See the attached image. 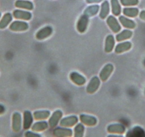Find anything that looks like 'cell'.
Instances as JSON below:
<instances>
[{
  "label": "cell",
  "instance_id": "cell-1",
  "mask_svg": "<svg viewBox=\"0 0 145 137\" xmlns=\"http://www.w3.org/2000/svg\"><path fill=\"white\" fill-rule=\"evenodd\" d=\"M114 71V67L112 64H107L102 68L100 72V79L103 82H105L110 76Z\"/></svg>",
  "mask_w": 145,
  "mask_h": 137
},
{
  "label": "cell",
  "instance_id": "cell-2",
  "mask_svg": "<svg viewBox=\"0 0 145 137\" xmlns=\"http://www.w3.org/2000/svg\"><path fill=\"white\" fill-rule=\"evenodd\" d=\"M100 86V79L97 76H93L88 83V84L87 88H86V92H87L88 94H93L95 93L98 90Z\"/></svg>",
  "mask_w": 145,
  "mask_h": 137
},
{
  "label": "cell",
  "instance_id": "cell-3",
  "mask_svg": "<svg viewBox=\"0 0 145 137\" xmlns=\"http://www.w3.org/2000/svg\"><path fill=\"white\" fill-rule=\"evenodd\" d=\"M89 24V17L86 16L85 14H83L80 16L79 19L77 22V24H76V29L77 31L80 33L83 34L86 32L88 29V26Z\"/></svg>",
  "mask_w": 145,
  "mask_h": 137
},
{
  "label": "cell",
  "instance_id": "cell-4",
  "mask_svg": "<svg viewBox=\"0 0 145 137\" xmlns=\"http://www.w3.org/2000/svg\"><path fill=\"white\" fill-rule=\"evenodd\" d=\"M53 28L50 26H44L36 32V38L38 40H44L47 39L52 34Z\"/></svg>",
  "mask_w": 145,
  "mask_h": 137
},
{
  "label": "cell",
  "instance_id": "cell-5",
  "mask_svg": "<svg viewBox=\"0 0 145 137\" xmlns=\"http://www.w3.org/2000/svg\"><path fill=\"white\" fill-rule=\"evenodd\" d=\"M29 29V24L25 22L15 21L9 26V29L13 32H24Z\"/></svg>",
  "mask_w": 145,
  "mask_h": 137
},
{
  "label": "cell",
  "instance_id": "cell-6",
  "mask_svg": "<svg viewBox=\"0 0 145 137\" xmlns=\"http://www.w3.org/2000/svg\"><path fill=\"white\" fill-rule=\"evenodd\" d=\"M70 79L72 83L77 86H83L86 83V79L80 74L76 72H72L70 74Z\"/></svg>",
  "mask_w": 145,
  "mask_h": 137
},
{
  "label": "cell",
  "instance_id": "cell-7",
  "mask_svg": "<svg viewBox=\"0 0 145 137\" xmlns=\"http://www.w3.org/2000/svg\"><path fill=\"white\" fill-rule=\"evenodd\" d=\"M107 24L110 29L114 33H118L121 30V26L118 21L114 16H109L107 19Z\"/></svg>",
  "mask_w": 145,
  "mask_h": 137
},
{
  "label": "cell",
  "instance_id": "cell-8",
  "mask_svg": "<svg viewBox=\"0 0 145 137\" xmlns=\"http://www.w3.org/2000/svg\"><path fill=\"white\" fill-rule=\"evenodd\" d=\"M22 128V115L19 112H14L12 116V129L19 132Z\"/></svg>",
  "mask_w": 145,
  "mask_h": 137
},
{
  "label": "cell",
  "instance_id": "cell-9",
  "mask_svg": "<svg viewBox=\"0 0 145 137\" xmlns=\"http://www.w3.org/2000/svg\"><path fill=\"white\" fill-rule=\"evenodd\" d=\"M78 121V119L76 116H70L65 117L60 121V125L63 127H71L76 125Z\"/></svg>",
  "mask_w": 145,
  "mask_h": 137
},
{
  "label": "cell",
  "instance_id": "cell-10",
  "mask_svg": "<svg viewBox=\"0 0 145 137\" xmlns=\"http://www.w3.org/2000/svg\"><path fill=\"white\" fill-rule=\"evenodd\" d=\"M13 16L16 19L26 21L30 20L32 17V14L31 12H27V11L19 10V9H16V10L14 11Z\"/></svg>",
  "mask_w": 145,
  "mask_h": 137
},
{
  "label": "cell",
  "instance_id": "cell-11",
  "mask_svg": "<svg viewBox=\"0 0 145 137\" xmlns=\"http://www.w3.org/2000/svg\"><path fill=\"white\" fill-rule=\"evenodd\" d=\"M80 120L83 124L88 126H95L97 123V120L95 117L92 116L86 115V114H80Z\"/></svg>",
  "mask_w": 145,
  "mask_h": 137
},
{
  "label": "cell",
  "instance_id": "cell-12",
  "mask_svg": "<svg viewBox=\"0 0 145 137\" xmlns=\"http://www.w3.org/2000/svg\"><path fill=\"white\" fill-rule=\"evenodd\" d=\"M54 135L56 137H71L72 135V131L69 128L58 127L54 129Z\"/></svg>",
  "mask_w": 145,
  "mask_h": 137
},
{
  "label": "cell",
  "instance_id": "cell-13",
  "mask_svg": "<svg viewBox=\"0 0 145 137\" xmlns=\"http://www.w3.org/2000/svg\"><path fill=\"white\" fill-rule=\"evenodd\" d=\"M63 116L62 111H60V110H57V111H54L53 113V114L51 115V117H50V119L48 121L49 123V126L51 128H54L56 127V126H57L58 121H60V119H61Z\"/></svg>",
  "mask_w": 145,
  "mask_h": 137
},
{
  "label": "cell",
  "instance_id": "cell-14",
  "mask_svg": "<svg viewBox=\"0 0 145 137\" xmlns=\"http://www.w3.org/2000/svg\"><path fill=\"white\" fill-rule=\"evenodd\" d=\"M107 131L111 134H123L125 131V127L122 124H114L109 125L107 127Z\"/></svg>",
  "mask_w": 145,
  "mask_h": 137
},
{
  "label": "cell",
  "instance_id": "cell-15",
  "mask_svg": "<svg viewBox=\"0 0 145 137\" xmlns=\"http://www.w3.org/2000/svg\"><path fill=\"white\" fill-rule=\"evenodd\" d=\"M115 45V40L113 35H108L105 39V51L106 53H110L113 50Z\"/></svg>",
  "mask_w": 145,
  "mask_h": 137
},
{
  "label": "cell",
  "instance_id": "cell-16",
  "mask_svg": "<svg viewBox=\"0 0 145 137\" xmlns=\"http://www.w3.org/2000/svg\"><path fill=\"white\" fill-rule=\"evenodd\" d=\"M15 7L19 9H26V10L31 11L33 9V4L30 1L26 0H17L15 2Z\"/></svg>",
  "mask_w": 145,
  "mask_h": 137
},
{
  "label": "cell",
  "instance_id": "cell-17",
  "mask_svg": "<svg viewBox=\"0 0 145 137\" xmlns=\"http://www.w3.org/2000/svg\"><path fill=\"white\" fill-rule=\"evenodd\" d=\"M132 43L130 41H125V42L118 44L115 47V51L116 54H122V53L127 51L132 48Z\"/></svg>",
  "mask_w": 145,
  "mask_h": 137
},
{
  "label": "cell",
  "instance_id": "cell-18",
  "mask_svg": "<svg viewBox=\"0 0 145 137\" xmlns=\"http://www.w3.org/2000/svg\"><path fill=\"white\" fill-rule=\"evenodd\" d=\"M33 123V116L31 111H25L24 112V129H29L32 125Z\"/></svg>",
  "mask_w": 145,
  "mask_h": 137
},
{
  "label": "cell",
  "instance_id": "cell-19",
  "mask_svg": "<svg viewBox=\"0 0 145 137\" xmlns=\"http://www.w3.org/2000/svg\"><path fill=\"white\" fill-rule=\"evenodd\" d=\"M119 21L121 23V24L124 26V27L127 28V29H135L136 26V24L132 19H129L128 18L125 17L124 16H120Z\"/></svg>",
  "mask_w": 145,
  "mask_h": 137
},
{
  "label": "cell",
  "instance_id": "cell-20",
  "mask_svg": "<svg viewBox=\"0 0 145 137\" xmlns=\"http://www.w3.org/2000/svg\"><path fill=\"white\" fill-rule=\"evenodd\" d=\"M133 32L129 29H125L116 35V40L118 41H122L124 40H129L132 37Z\"/></svg>",
  "mask_w": 145,
  "mask_h": 137
},
{
  "label": "cell",
  "instance_id": "cell-21",
  "mask_svg": "<svg viewBox=\"0 0 145 137\" xmlns=\"http://www.w3.org/2000/svg\"><path fill=\"white\" fill-rule=\"evenodd\" d=\"M109 13H110V4L107 1H104L101 5V9L99 16L100 19H105L108 16Z\"/></svg>",
  "mask_w": 145,
  "mask_h": 137
},
{
  "label": "cell",
  "instance_id": "cell-22",
  "mask_svg": "<svg viewBox=\"0 0 145 137\" xmlns=\"http://www.w3.org/2000/svg\"><path fill=\"white\" fill-rule=\"evenodd\" d=\"M99 10H100V6L99 5H92V6H89L85 9L83 14L87 16L88 17H91V16H95L98 13Z\"/></svg>",
  "mask_w": 145,
  "mask_h": 137
},
{
  "label": "cell",
  "instance_id": "cell-23",
  "mask_svg": "<svg viewBox=\"0 0 145 137\" xmlns=\"http://www.w3.org/2000/svg\"><path fill=\"white\" fill-rule=\"evenodd\" d=\"M111 9H112V13L114 16H120L122 12V8H121L120 2L118 0H111Z\"/></svg>",
  "mask_w": 145,
  "mask_h": 137
},
{
  "label": "cell",
  "instance_id": "cell-24",
  "mask_svg": "<svg viewBox=\"0 0 145 137\" xmlns=\"http://www.w3.org/2000/svg\"><path fill=\"white\" fill-rule=\"evenodd\" d=\"M12 15L10 13H6L0 20V29H4L12 22Z\"/></svg>",
  "mask_w": 145,
  "mask_h": 137
},
{
  "label": "cell",
  "instance_id": "cell-25",
  "mask_svg": "<svg viewBox=\"0 0 145 137\" xmlns=\"http://www.w3.org/2000/svg\"><path fill=\"white\" fill-rule=\"evenodd\" d=\"M124 15L128 17L135 18L137 16H138L139 13V11L138 8L136 7H126L122 11Z\"/></svg>",
  "mask_w": 145,
  "mask_h": 137
},
{
  "label": "cell",
  "instance_id": "cell-26",
  "mask_svg": "<svg viewBox=\"0 0 145 137\" xmlns=\"http://www.w3.org/2000/svg\"><path fill=\"white\" fill-rule=\"evenodd\" d=\"M48 123L45 121H38V122L35 123L31 126L32 131H45L48 128Z\"/></svg>",
  "mask_w": 145,
  "mask_h": 137
},
{
  "label": "cell",
  "instance_id": "cell-27",
  "mask_svg": "<svg viewBox=\"0 0 145 137\" xmlns=\"http://www.w3.org/2000/svg\"><path fill=\"white\" fill-rule=\"evenodd\" d=\"M51 112L47 110L44 111H36L33 113V117L36 120H45L49 117Z\"/></svg>",
  "mask_w": 145,
  "mask_h": 137
},
{
  "label": "cell",
  "instance_id": "cell-28",
  "mask_svg": "<svg viewBox=\"0 0 145 137\" xmlns=\"http://www.w3.org/2000/svg\"><path fill=\"white\" fill-rule=\"evenodd\" d=\"M85 128L82 124H78L74 128V137H83Z\"/></svg>",
  "mask_w": 145,
  "mask_h": 137
},
{
  "label": "cell",
  "instance_id": "cell-29",
  "mask_svg": "<svg viewBox=\"0 0 145 137\" xmlns=\"http://www.w3.org/2000/svg\"><path fill=\"white\" fill-rule=\"evenodd\" d=\"M132 133L135 137H145V131L139 126H135L132 129Z\"/></svg>",
  "mask_w": 145,
  "mask_h": 137
},
{
  "label": "cell",
  "instance_id": "cell-30",
  "mask_svg": "<svg viewBox=\"0 0 145 137\" xmlns=\"http://www.w3.org/2000/svg\"><path fill=\"white\" fill-rule=\"evenodd\" d=\"M122 6H136L139 4V0H120Z\"/></svg>",
  "mask_w": 145,
  "mask_h": 137
},
{
  "label": "cell",
  "instance_id": "cell-31",
  "mask_svg": "<svg viewBox=\"0 0 145 137\" xmlns=\"http://www.w3.org/2000/svg\"><path fill=\"white\" fill-rule=\"evenodd\" d=\"M25 137H41V135L38 134H36V133H33L32 131H26L24 134Z\"/></svg>",
  "mask_w": 145,
  "mask_h": 137
},
{
  "label": "cell",
  "instance_id": "cell-32",
  "mask_svg": "<svg viewBox=\"0 0 145 137\" xmlns=\"http://www.w3.org/2000/svg\"><path fill=\"white\" fill-rule=\"evenodd\" d=\"M103 0H86L87 4H95V3H100L103 2Z\"/></svg>",
  "mask_w": 145,
  "mask_h": 137
},
{
  "label": "cell",
  "instance_id": "cell-33",
  "mask_svg": "<svg viewBox=\"0 0 145 137\" xmlns=\"http://www.w3.org/2000/svg\"><path fill=\"white\" fill-rule=\"evenodd\" d=\"M139 18H140V19L145 22V10L141 11L140 13H139Z\"/></svg>",
  "mask_w": 145,
  "mask_h": 137
},
{
  "label": "cell",
  "instance_id": "cell-34",
  "mask_svg": "<svg viewBox=\"0 0 145 137\" xmlns=\"http://www.w3.org/2000/svg\"><path fill=\"white\" fill-rule=\"evenodd\" d=\"M5 111H6V109H5V107H4L3 105H2V104H0V115L3 114L5 112Z\"/></svg>",
  "mask_w": 145,
  "mask_h": 137
},
{
  "label": "cell",
  "instance_id": "cell-35",
  "mask_svg": "<svg viewBox=\"0 0 145 137\" xmlns=\"http://www.w3.org/2000/svg\"><path fill=\"white\" fill-rule=\"evenodd\" d=\"M126 137H135L133 133H132V131H129L127 133Z\"/></svg>",
  "mask_w": 145,
  "mask_h": 137
},
{
  "label": "cell",
  "instance_id": "cell-36",
  "mask_svg": "<svg viewBox=\"0 0 145 137\" xmlns=\"http://www.w3.org/2000/svg\"><path fill=\"white\" fill-rule=\"evenodd\" d=\"M107 137H123L122 136H115V135H110Z\"/></svg>",
  "mask_w": 145,
  "mask_h": 137
},
{
  "label": "cell",
  "instance_id": "cell-37",
  "mask_svg": "<svg viewBox=\"0 0 145 137\" xmlns=\"http://www.w3.org/2000/svg\"><path fill=\"white\" fill-rule=\"evenodd\" d=\"M1 16H2V14H1V12H0V18H1Z\"/></svg>",
  "mask_w": 145,
  "mask_h": 137
}]
</instances>
